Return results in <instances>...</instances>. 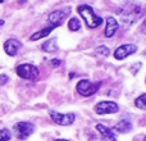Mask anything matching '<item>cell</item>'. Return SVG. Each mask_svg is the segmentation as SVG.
I'll return each instance as SVG.
<instances>
[{"label":"cell","mask_w":146,"mask_h":141,"mask_svg":"<svg viewBox=\"0 0 146 141\" xmlns=\"http://www.w3.org/2000/svg\"><path fill=\"white\" fill-rule=\"evenodd\" d=\"M77 10H78V13H80L81 17L85 19L86 26H87V27L96 28V27H99V26L103 23V18L99 17V15L94 12V9L90 7V5L82 4V5H80V7L77 8Z\"/></svg>","instance_id":"1"},{"label":"cell","mask_w":146,"mask_h":141,"mask_svg":"<svg viewBox=\"0 0 146 141\" xmlns=\"http://www.w3.org/2000/svg\"><path fill=\"white\" fill-rule=\"evenodd\" d=\"M101 82H91L88 80H81L77 83V92L82 96H91L100 88Z\"/></svg>","instance_id":"2"},{"label":"cell","mask_w":146,"mask_h":141,"mask_svg":"<svg viewBox=\"0 0 146 141\" xmlns=\"http://www.w3.org/2000/svg\"><path fill=\"white\" fill-rule=\"evenodd\" d=\"M15 72L19 77L25 78V80H36L38 77V68L30 63L19 64L15 69Z\"/></svg>","instance_id":"3"},{"label":"cell","mask_w":146,"mask_h":141,"mask_svg":"<svg viewBox=\"0 0 146 141\" xmlns=\"http://www.w3.org/2000/svg\"><path fill=\"white\" fill-rule=\"evenodd\" d=\"M13 130H14V134L18 139L26 140L28 136H31L35 132V126L30 122H18L14 124Z\"/></svg>","instance_id":"4"},{"label":"cell","mask_w":146,"mask_h":141,"mask_svg":"<svg viewBox=\"0 0 146 141\" xmlns=\"http://www.w3.org/2000/svg\"><path fill=\"white\" fill-rule=\"evenodd\" d=\"M49 114H50L51 121L55 122V123L59 124V126H71L76 119L74 113L64 114V113H59V112H55V110H50Z\"/></svg>","instance_id":"5"},{"label":"cell","mask_w":146,"mask_h":141,"mask_svg":"<svg viewBox=\"0 0 146 141\" xmlns=\"http://www.w3.org/2000/svg\"><path fill=\"white\" fill-rule=\"evenodd\" d=\"M69 14V9H63V10H54L49 14L48 21L50 22V26L53 27H58V26H62L63 22L66 21L67 15Z\"/></svg>","instance_id":"6"},{"label":"cell","mask_w":146,"mask_h":141,"mask_svg":"<svg viewBox=\"0 0 146 141\" xmlns=\"http://www.w3.org/2000/svg\"><path fill=\"white\" fill-rule=\"evenodd\" d=\"M137 51V46L133 44H123L121 45L115 51H114V58L118 61H123L127 57H129L131 54L136 53Z\"/></svg>","instance_id":"7"},{"label":"cell","mask_w":146,"mask_h":141,"mask_svg":"<svg viewBox=\"0 0 146 141\" xmlns=\"http://www.w3.org/2000/svg\"><path fill=\"white\" fill-rule=\"evenodd\" d=\"M118 110L119 106L114 101H100L95 106V112L98 114H110V113H117Z\"/></svg>","instance_id":"8"},{"label":"cell","mask_w":146,"mask_h":141,"mask_svg":"<svg viewBox=\"0 0 146 141\" xmlns=\"http://www.w3.org/2000/svg\"><path fill=\"white\" fill-rule=\"evenodd\" d=\"M96 130L100 134V141H118L114 136V134L111 132V130L108 128L106 126H104V124L98 123L96 124Z\"/></svg>","instance_id":"9"},{"label":"cell","mask_w":146,"mask_h":141,"mask_svg":"<svg viewBox=\"0 0 146 141\" xmlns=\"http://www.w3.org/2000/svg\"><path fill=\"white\" fill-rule=\"evenodd\" d=\"M21 45H22V44L18 40H15V39H9V40H7L4 44V50L8 55L14 57L15 54H17V51L21 49Z\"/></svg>","instance_id":"10"},{"label":"cell","mask_w":146,"mask_h":141,"mask_svg":"<svg viewBox=\"0 0 146 141\" xmlns=\"http://www.w3.org/2000/svg\"><path fill=\"white\" fill-rule=\"evenodd\" d=\"M119 25L117 22V19L114 17H108L106 18V27H105V37H111L114 36V33L117 32Z\"/></svg>","instance_id":"11"},{"label":"cell","mask_w":146,"mask_h":141,"mask_svg":"<svg viewBox=\"0 0 146 141\" xmlns=\"http://www.w3.org/2000/svg\"><path fill=\"white\" fill-rule=\"evenodd\" d=\"M54 28H55V27H53V26H49V27H45V28H42V30L37 31V32H35L32 36H31V40L36 41V40H40V39H42V37H46V36H48L49 33H50L51 31L54 30Z\"/></svg>","instance_id":"12"},{"label":"cell","mask_w":146,"mask_h":141,"mask_svg":"<svg viewBox=\"0 0 146 141\" xmlns=\"http://www.w3.org/2000/svg\"><path fill=\"white\" fill-rule=\"evenodd\" d=\"M56 39H50V40H48L45 44H42V46H41V49H42L44 51H48V53H54V51L58 50V45H56Z\"/></svg>","instance_id":"13"},{"label":"cell","mask_w":146,"mask_h":141,"mask_svg":"<svg viewBox=\"0 0 146 141\" xmlns=\"http://www.w3.org/2000/svg\"><path fill=\"white\" fill-rule=\"evenodd\" d=\"M115 130L118 132H121V134H127V132H129L132 130V124H131V122L123 119V121H119L118 123H117Z\"/></svg>","instance_id":"14"},{"label":"cell","mask_w":146,"mask_h":141,"mask_svg":"<svg viewBox=\"0 0 146 141\" xmlns=\"http://www.w3.org/2000/svg\"><path fill=\"white\" fill-rule=\"evenodd\" d=\"M135 105H136L139 109H142V110H145V109H146V94H142V95H140L139 98L135 100Z\"/></svg>","instance_id":"15"},{"label":"cell","mask_w":146,"mask_h":141,"mask_svg":"<svg viewBox=\"0 0 146 141\" xmlns=\"http://www.w3.org/2000/svg\"><path fill=\"white\" fill-rule=\"evenodd\" d=\"M81 27V23H80V19H78L77 17H73L69 19L68 22V28L71 31H78Z\"/></svg>","instance_id":"16"},{"label":"cell","mask_w":146,"mask_h":141,"mask_svg":"<svg viewBox=\"0 0 146 141\" xmlns=\"http://www.w3.org/2000/svg\"><path fill=\"white\" fill-rule=\"evenodd\" d=\"M10 137H12V134H10L9 130H0V141H9Z\"/></svg>","instance_id":"17"},{"label":"cell","mask_w":146,"mask_h":141,"mask_svg":"<svg viewBox=\"0 0 146 141\" xmlns=\"http://www.w3.org/2000/svg\"><path fill=\"white\" fill-rule=\"evenodd\" d=\"M96 53H98V54H100V55L106 57V55H109V49L106 48V46L101 45V46H99V48L96 49Z\"/></svg>","instance_id":"18"},{"label":"cell","mask_w":146,"mask_h":141,"mask_svg":"<svg viewBox=\"0 0 146 141\" xmlns=\"http://www.w3.org/2000/svg\"><path fill=\"white\" fill-rule=\"evenodd\" d=\"M8 76L7 74H0V85H5L8 82Z\"/></svg>","instance_id":"19"},{"label":"cell","mask_w":146,"mask_h":141,"mask_svg":"<svg viewBox=\"0 0 146 141\" xmlns=\"http://www.w3.org/2000/svg\"><path fill=\"white\" fill-rule=\"evenodd\" d=\"M141 31L146 35V18H145L144 22H142V25H141Z\"/></svg>","instance_id":"20"},{"label":"cell","mask_w":146,"mask_h":141,"mask_svg":"<svg viewBox=\"0 0 146 141\" xmlns=\"http://www.w3.org/2000/svg\"><path fill=\"white\" fill-rule=\"evenodd\" d=\"M51 64H53V66H60V61H59V59H53Z\"/></svg>","instance_id":"21"},{"label":"cell","mask_w":146,"mask_h":141,"mask_svg":"<svg viewBox=\"0 0 146 141\" xmlns=\"http://www.w3.org/2000/svg\"><path fill=\"white\" fill-rule=\"evenodd\" d=\"M54 141H69V140H66V139H56V140H54Z\"/></svg>","instance_id":"22"},{"label":"cell","mask_w":146,"mask_h":141,"mask_svg":"<svg viewBox=\"0 0 146 141\" xmlns=\"http://www.w3.org/2000/svg\"><path fill=\"white\" fill-rule=\"evenodd\" d=\"M3 25H4V21H1V19H0V26H3Z\"/></svg>","instance_id":"23"},{"label":"cell","mask_w":146,"mask_h":141,"mask_svg":"<svg viewBox=\"0 0 146 141\" xmlns=\"http://www.w3.org/2000/svg\"><path fill=\"white\" fill-rule=\"evenodd\" d=\"M144 54H145V55H146V49H145V51H144Z\"/></svg>","instance_id":"24"},{"label":"cell","mask_w":146,"mask_h":141,"mask_svg":"<svg viewBox=\"0 0 146 141\" xmlns=\"http://www.w3.org/2000/svg\"><path fill=\"white\" fill-rule=\"evenodd\" d=\"M3 1H4V0H0V3H3Z\"/></svg>","instance_id":"25"},{"label":"cell","mask_w":146,"mask_h":141,"mask_svg":"<svg viewBox=\"0 0 146 141\" xmlns=\"http://www.w3.org/2000/svg\"><path fill=\"white\" fill-rule=\"evenodd\" d=\"M144 141H146V136H145V139H144Z\"/></svg>","instance_id":"26"},{"label":"cell","mask_w":146,"mask_h":141,"mask_svg":"<svg viewBox=\"0 0 146 141\" xmlns=\"http://www.w3.org/2000/svg\"><path fill=\"white\" fill-rule=\"evenodd\" d=\"M145 81H146V80H145Z\"/></svg>","instance_id":"27"}]
</instances>
